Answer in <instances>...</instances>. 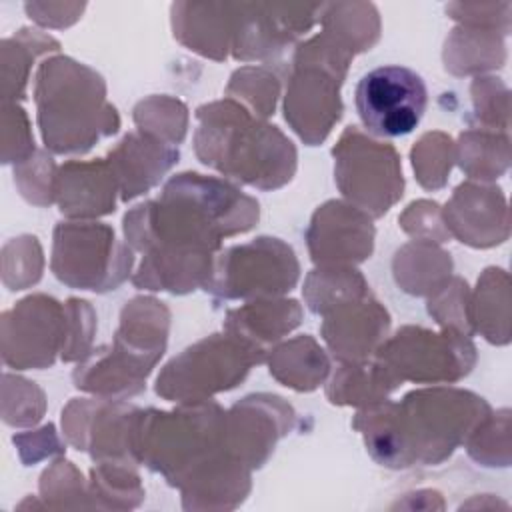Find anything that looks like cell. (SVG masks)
Here are the masks:
<instances>
[{
	"label": "cell",
	"instance_id": "6da1fadb",
	"mask_svg": "<svg viewBox=\"0 0 512 512\" xmlns=\"http://www.w3.org/2000/svg\"><path fill=\"white\" fill-rule=\"evenodd\" d=\"M258 218V200L226 178L200 172L172 176L158 198L122 218L124 240L142 254L132 284L170 294L204 290L222 240L252 230Z\"/></svg>",
	"mask_w": 512,
	"mask_h": 512
},
{
	"label": "cell",
	"instance_id": "7a4b0ae2",
	"mask_svg": "<svg viewBox=\"0 0 512 512\" xmlns=\"http://www.w3.org/2000/svg\"><path fill=\"white\" fill-rule=\"evenodd\" d=\"M490 412V404L470 390L434 386L412 390L400 402L386 398L362 406L352 426L362 434L374 462L402 470L442 464Z\"/></svg>",
	"mask_w": 512,
	"mask_h": 512
},
{
	"label": "cell",
	"instance_id": "3957f363",
	"mask_svg": "<svg viewBox=\"0 0 512 512\" xmlns=\"http://www.w3.org/2000/svg\"><path fill=\"white\" fill-rule=\"evenodd\" d=\"M194 116L196 158L226 180L268 192L294 178L298 152L278 126L230 98L202 104Z\"/></svg>",
	"mask_w": 512,
	"mask_h": 512
},
{
	"label": "cell",
	"instance_id": "277c9868",
	"mask_svg": "<svg viewBox=\"0 0 512 512\" xmlns=\"http://www.w3.org/2000/svg\"><path fill=\"white\" fill-rule=\"evenodd\" d=\"M34 102L44 146L52 154H86L120 130L104 78L70 56H52L38 66Z\"/></svg>",
	"mask_w": 512,
	"mask_h": 512
},
{
	"label": "cell",
	"instance_id": "5b68a950",
	"mask_svg": "<svg viewBox=\"0 0 512 512\" xmlns=\"http://www.w3.org/2000/svg\"><path fill=\"white\" fill-rule=\"evenodd\" d=\"M224 420L226 410L212 400L182 402L174 410H140L134 426L136 460L182 488L224 452Z\"/></svg>",
	"mask_w": 512,
	"mask_h": 512
},
{
	"label": "cell",
	"instance_id": "8992f818",
	"mask_svg": "<svg viewBox=\"0 0 512 512\" xmlns=\"http://www.w3.org/2000/svg\"><path fill=\"white\" fill-rule=\"evenodd\" d=\"M354 54L326 32L294 50L284 92V120L308 146L322 144L344 112L340 88Z\"/></svg>",
	"mask_w": 512,
	"mask_h": 512
},
{
	"label": "cell",
	"instance_id": "52a82bcc",
	"mask_svg": "<svg viewBox=\"0 0 512 512\" xmlns=\"http://www.w3.org/2000/svg\"><path fill=\"white\" fill-rule=\"evenodd\" d=\"M266 356L240 338L210 334L164 364L154 390L168 402H204L236 388Z\"/></svg>",
	"mask_w": 512,
	"mask_h": 512
},
{
	"label": "cell",
	"instance_id": "ba28073f",
	"mask_svg": "<svg viewBox=\"0 0 512 512\" xmlns=\"http://www.w3.org/2000/svg\"><path fill=\"white\" fill-rule=\"evenodd\" d=\"M134 266V250L108 224L60 222L52 234V274L68 288L106 294L120 288Z\"/></svg>",
	"mask_w": 512,
	"mask_h": 512
},
{
	"label": "cell",
	"instance_id": "9c48e42d",
	"mask_svg": "<svg viewBox=\"0 0 512 512\" xmlns=\"http://www.w3.org/2000/svg\"><path fill=\"white\" fill-rule=\"evenodd\" d=\"M300 262L294 248L274 236H258L220 250L206 292L218 300L280 298L296 288Z\"/></svg>",
	"mask_w": 512,
	"mask_h": 512
},
{
	"label": "cell",
	"instance_id": "30bf717a",
	"mask_svg": "<svg viewBox=\"0 0 512 512\" xmlns=\"http://www.w3.org/2000/svg\"><path fill=\"white\" fill-rule=\"evenodd\" d=\"M334 180L344 200L370 218H382L404 194L400 154L356 126H348L336 146Z\"/></svg>",
	"mask_w": 512,
	"mask_h": 512
},
{
	"label": "cell",
	"instance_id": "8fae6325",
	"mask_svg": "<svg viewBox=\"0 0 512 512\" xmlns=\"http://www.w3.org/2000/svg\"><path fill=\"white\" fill-rule=\"evenodd\" d=\"M374 358L400 384H454L472 372L478 352L472 338L456 330L402 326L380 344Z\"/></svg>",
	"mask_w": 512,
	"mask_h": 512
},
{
	"label": "cell",
	"instance_id": "7c38bea8",
	"mask_svg": "<svg viewBox=\"0 0 512 512\" xmlns=\"http://www.w3.org/2000/svg\"><path fill=\"white\" fill-rule=\"evenodd\" d=\"M428 104V90L418 72L400 64H386L366 72L354 90V106L368 134L400 138L420 124Z\"/></svg>",
	"mask_w": 512,
	"mask_h": 512
},
{
	"label": "cell",
	"instance_id": "4fadbf2b",
	"mask_svg": "<svg viewBox=\"0 0 512 512\" xmlns=\"http://www.w3.org/2000/svg\"><path fill=\"white\" fill-rule=\"evenodd\" d=\"M140 408L112 398H72L62 410V432L70 446L94 462H132L134 426Z\"/></svg>",
	"mask_w": 512,
	"mask_h": 512
},
{
	"label": "cell",
	"instance_id": "5bb4252c",
	"mask_svg": "<svg viewBox=\"0 0 512 512\" xmlns=\"http://www.w3.org/2000/svg\"><path fill=\"white\" fill-rule=\"evenodd\" d=\"M322 4L234 2L230 54L240 62L268 60L286 50L320 22Z\"/></svg>",
	"mask_w": 512,
	"mask_h": 512
},
{
	"label": "cell",
	"instance_id": "9a60e30c",
	"mask_svg": "<svg viewBox=\"0 0 512 512\" xmlns=\"http://www.w3.org/2000/svg\"><path fill=\"white\" fill-rule=\"evenodd\" d=\"M64 340V304L32 294L2 314V360L16 370L50 368Z\"/></svg>",
	"mask_w": 512,
	"mask_h": 512
},
{
	"label": "cell",
	"instance_id": "2e32d148",
	"mask_svg": "<svg viewBox=\"0 0 512 512\" xmlns=\"http://www.w3.org/2000/svg\"><path fill=\"white\" fill-rule=\"evenodd\" d=\"M296 422L294 408L276 394H248L226 410L224 452L250 470L262 468Z\"/></svg>",
	"mask_w": 512,
	"mask_h": 512
},
{
	"label": "cell",
	"instance_id": "e0dca14e",
	"mask_svg": "<svg viewBox=\"0 0 512 512\" xmlns=\"http://www.w3.org/2000/svg\"><path fill=\"white\" fill-rule=\"evenodd\" d=\"M372 218L346 200H328L316 208L306 244L316 266H354L374 252Z\"/></svg>",
	"mask_w": 512,
	"mask_h": 512
},
{
	"label": "cell",
	"instance_id": "ac0fdd59",
	"mask_svg": "<svg viewBox=\"0 0 512 512\" xmlns=\"http://www.w3.org/2000/svg\"><path fill=\"white\" fill-rule=\"evenodd\" d=\"M442 220L450 236L472 248H492L510 236L508 202L500 186L486 182H462L442 208Z\"/></svg>",
	"mask_w": 512,
	"mask_h": 512
},
{
	"label": "cell",
	"instance_id": "d6986e66",
	"mask_svg": "<svg viewBox=\"0 0 512 512\" xmlns=\"http://www.w3.org/2000/svg\"><path fill=\"white\" fill-rule=\"evenodd\" d=\"M390 314L372 296L344 302L324 316L320 334L340 364L370 360L388 338Z\"/></svg>",
	"mask_w": 512,
	"mask_h": 512
},
{
	"label": "cell",
	"instance_id": "ffe728a7",
	"mask_svg": "<svg viewBox=\"0 0 512 512\" xmlns=\"http://www.w3.org/2000/svg\"><path fill=\"white\" fill-rule=\"evenodd\" d=\"M118 184L106 162L68 160L58 166L54 176V202L62 216L70 220H90L108 216L116 210Z\"/></svg>",
	"mask_w": 512,
	"mask_h": 512
},
{
	"label": "cell",
	"instance_id": "44dd1931",
	"mask_svg": "<svg viewBox=\"0 0 512 512\" xmlns=\"http://www.w3.org/2000/svg\"><path fill=\"white\" fill-rule=\"evenodd\" d=\"M178 160V146H170L140 130L128 132L106 156L122 202L150 192Z\"/></svg>",
	"mask_w": 512,
	"mask_h": 512
},
{
	"label": "cell",
	"instance_id": "7402d4cb",
	"mask_svg": "<svg viewBox=\"0 0 512 512\" xmlns=\"http://www.w3.org/2000/svg\"><path fill=\"white\" fill-rule=\"evenodd\" d=\"M174 38L188 50L222 62L234 34V2H174L170 8Z\"/></svg>",
	"mask_w": 512,
	"mask_h": 512
},
{
	"label": "cell",
	"instance_id": "603a6c76",
	"mask_svg": "<svg viewBox=\"0 0 512 512\" xmlns=\"http://www.w3.org/2000/svg\"><path fill=\"white\" fill-rule=\"evenodd\" d=\"M168 330L170 310L166 304L152 296H136L124 304L112 344L152 372L166 352Z\"/></svg>",
	"mask_w": 512,
	"mask_h": 512
},
{
	"label": "cell",
	"instance_id": "cb8c5ba5",
	"mask_svg": "<svg viewBox=\"0 0 512 512\" xmlns=\"http://www.w3.org/2000/svg\"><path fill=\"white\" fill-rule=\"evenodd\" d=\"M302 306L294 298H262L226 312L224 332L268 356L270 346L298 328Z\"/></svg>",
	"mask_w": 512,
	"mask_h": 512
},
{
	"label": "cell",
	"instance_id": "d4e9b609",
	"mask_svg": "<svg viewBox=\"0 0 512 512\" xmlns=\"http://www.w3.org/2000/svg\"><path fill=\"white\" fill-rule=\"evenodd\" d=\"M252 470L220 452L206 466H202L182 488L184 510H232L240 506L250 488Z\"/></svg>",
	"mask_w": 512,
	"mask_h": 512
},
{
	"label": "cell",
	"instance_id": "484cf974",
	"mask_svg": "<svg viewBox=\"0 0 512 512\" xmlns=\"http://www.w3.org/2000/svg\"><path fill=\"white\" fill-rule=\"evenodd\" d=\"M266 364L270 376L296 392L316 390L330 374V360L310 334L296 336L272 348Z\"/></svg>",
	"mask_w": 512,
	"mask_h": 512
},
{
	"label": "cell",
	"instance_id": "4316f807",
	"mask_svg": "<svg viewBox=\"0 0 512 512\" xmlns=\"http://www.w3.org/2000/svg\"><path fill=\"white\" fill-rule=\"evenodd\" d=\"M510 276L504 268H486L470 292V322L474 334H482L490 344L510 342Z\"/></svg>",
	"mask_w": 512,
	"mask_h": 512
},
{
	"label": "cell",
	"instance_id": "83f0119b",
	"mask_svg": "<svg viewBox=\"0 0 512 512\" xmlns=\"http://www.w3.org/2000/svg\"><path fill=\"white\" fill-rule=\"evenodd\" d=\"M400 382L396 376L374 360L342 364L326 386V398L336 406H370L386 400Z\"/></svg>",
	"mask_w": 512,
	"mask_h": 512
},
{
	"label": "cell",
	"instance_id": "f1b7e54d",
	"mask_svg": "<svg viewBox=\"0 0 512 512\" xmlns=\"http://www.w3.org/2000/svg\"><path fill=\"white\" fill-rule=\"evenodd\" d=\"M442 60L444 68L456 76L498 70L506 62L504 36L494 30L458 26L444 42Z\"/></svg>",
	"mask_w": 512,
	"mask_h": 512
},
{
	"label": "cell",
	"instance_id": "f546056e",
	"mask_svg": "<svg viewBox=\"0 0 512 512\" xmlns=\"http://www.w3.org/2000/svg\"><path fill=\"white\" fill-rule=\"evenodd\" d=\"M392 270L404 292L430 296L452 276V258L434 242L412 240L394 254Z\"/></svg>",
	"mask_w": 512,
	"mask_h": 512
},
{
	"label": "cell",
	"instance_id": "4dcf8cb0",
	"mask_svg": "<svg viewBox=\"0 0 512 512\" xmlns=\"http://www.w3.org/2000/svg\"><path fill=\"white\" fill-rule=\"evenodd\" d=\"M454 162L474 182H494L510 168V136L484 128L460 132Z\"/></svg>",
	"mask_w": 512,
	"mask_h": 512
},
{
	"label": "cell",
	"instance_id": "1f68e13d",
	"mask_svg": "<svg viewBox=\"0 0 512 512\" xmlns=\"http://www.w3.org/2000/svg\"><path fill=\"white\" fill-rule=\"evenodd\" d=\"M322 32L330 34L354 56L370 50L380 38V16L370 2H324Z\"/></svg>",
	"mask_w": 512,
	"mask_h": 512
},
{
	"label": "cell",
	"instance_id": "d6a6232c",
	"mask_svg": "<svg viewBox=\"0 0 512 512\" xmlns=\"http://www.w3.org/2000/svg\"><path fill=\"white\" fill-rule=\"evenodd\" d=\"M60 42L50 34L32 28H20L14 36L2 40V94L4 102H18L26 94L28 74L34 60L42 54L58 52Z\"/></svg>",
	"mask_w": 512,
	"mask_h": 512
},
{
	"label": "cell",
	"instance_id": "836d02e7",
	"mask_svg": "<svg viewBox=\"0 0 512 512\" xmlns=\"http://www.w3.org/2000/svg\"><path fill=\"white\" fill-rule=\"evenodd\" d=\"M302 294L314 314L326 316L344 302L368 296L370 286L354 266H316L306 276Z\"/></svg>",
	"mask_w": 512,
	"mask_h": 512
},
{
	"label": "cell",
	"instance_id": "e575fe53",
	"mask_svg": "<svg viewBox=\"0 0 512 512\" xmlns=\"http://www.w3.org/2000/svg\"><path fill=\"white\" fill-rule=\"evenodd\" d=\"M132 462H94L90 470V498L96 508H136L144 488Z\"/></svg>",
	"mask_w": 512,
	"mask_h": 512
},
{
	"label": "cell",
	"instance_id": "d590c367",
	"mask_svg": "<svg viewBox=\"0 0 512 512\" xmlns=\"http://www.w3.org/2000/svg\"><path fill=\"white\" fill-rule=\"evenodd\" d=\"M132 118L140 132L170 146H178L188 132V108L178 98L148 96L134 106Z\"/></svg>",
	"mask_w": 512,
	"mask_h": 512
},
{
	"label": "cell",
	"instance_id": "8d00e7d4",
	"mask_svg": "<svg viewBox=\"0 0 512 512\" xmlns=\"http://www.w3.org/2000/svg\"><path fill=\"white\" fill-rule=\"evenodd\" d=\"M278 96L280 80L268 66H242L234 70L226 86V98L242 104L262 120L274 114Z\"/></svg>",
	"mask_w": 512,
	"mask_h": 512
},
{
	"label": "cell",
	"instance_id": "74e56055",
	"mask_svg": "<svg viewBox=\"0 0 512 512\" xmlns=\"http://www.w3.org/2000/svg\"><path fill=\"white\" fill-rule=\"evenodd\" d=\"M416 180L424 190L446 186L454 166V142L444 132H426L410 150Z\"/></svg>",
	"mask_w": 512,
	"mask_h": 512
},
{
	"label": "cell",
	"instance_id": "f35d334b",
	"mask_svg": "<svg viewBox=\"0 0 512 512\" xmlns=\"http://www.w3.org/2000/svg\"><path fill=\"white\" fill-rule=\"evenodd\" d=\"M466 450L482 466H510V410L500 408L474 430L466 440Z\"/></svg>",
	"mask_w": 512,
	"mask_h": 512
},
{
	"label": "cell",
	"instance_id": "ab89813d",
	"mask_svg": "<svg viewBox=\"0 0 512 512\" xmlns=\"http://www.w3.org/2000/svg\"><path fill=\"white\" fill-rule=\"evenodd\" d=\"M428 314L446 330H456L466 336H474L470 322V290L466 280L450 276L428 296Z\"/></svg>",
	"mask_w": 512,
	"mask_h": 512
},
{
	"label": "cell",
	"instance_id": "60d3db41",
	"mask_svg": "<svg viewBox=\"0 0 512 512\" xmlns=\"http://www.w3.org/2000/svg\"><path fill=\"white\" fill-rule=\"evenodd\" d=\"M40 494L50 508H90L92 498L80 470L66 460L54 462L40 476Z\"/></svg>",
	"mask_w": 512,
	"mask_h": 512
},
{
	"label": "cell",
	"instance_id": "b9f144b4",
	"mask_svg": "<svg viewBox=\"0 0 512 512\" xmlns=\"http://www.w3.org/2000/svg\"><path fill=\"white\" fill-rule=\"evenodd\" d=\"M474 118L478 128L508 132L510 128V90L494 76H476L470 86Z\"/></svg>",
	"mask_w": 512,
	"mask_h": 512
},
{
	"label": "cell",
	"instance_id": "7bdbcfd3",
	"mask_svg": "<svg viewBox=\"0 0 512 512\" xmlns=\"http://www.w3.org/2000/svg\"><path fill=\"white\" fill-rule=\"evenodd\" d=\"M96 332V312L88 300L68 298L64 302V340L60 358L64 362H80L92 352Z\"/></svg>",
	"mask_w": 512,
	"mask_h": 512
},
{
	"label": "cell",
	"instance_id": "ee69618b",
	"mask_svg": "<svg viewBox=\"0 0 512 512\" xmlns=\"http://www.w3.org/2000/svg\"><path fill=\"white\" fill-rule=\"evenodd\" d=\"M58 166L46 152H36L30 160L14 168V182L20 194L36 206L54 202V176Z\"/></svg>",
	"mask_w": 512,
	"mask_h": 512
},
{
	"label": "cell",
	"instance_id": "f6af8a7d",
	"mask_svg": "<svg viewBox=\"0 0 512 512\" xmlns=\"http://www.w3.org/2000/svg\"><path fill=\"white\" fill-rule=\"evenodd\" d=\"M510 2H452L446 4V14L460 26L484 28L502 34H510Z\"/></svg>",
	"mask_w": 512,
	"mask_h": 512
},
{
	"label": "cell",
	"instance_id": "bcb514c9",
	"mask_svg": "<svg viewBox=\"0 0 512 512\" xmlns=\"http://www.w3.org/2000/svg\"><path fill=\"white\" fill-rule=\"evenodd\" d=\"M400 224H402V230L414 240L442 244L452 238L444 226L442 208L432 200L412 202L400 216Z\"/></svg>",
	"mask_w": 512,
	"mask_h": 512
},
{
	"label": "cell",
	"instance_id": "7dc6e473",
	"mask_svg": "<svg viewBox=\"0 0 512 512\" xmlns=\"http://www.w3.org/2000/svg\"><path fill=\"white\" fill-rule=\"evenodd\" d=\"M4 382L14 390L18 402L14 406L2 408V418L10 426H34L44 416V392L24 378H14L4 374Z\"/></svg>",
	"mask_w": 512,
	"mask_h": 512
},
{
	"label": "cell",
	"instance_id": "c3c4849f",
	"mask_svg": "<svg viewBox=\"0 0 512 512\" xmlns=\"http://www.w3.org/2000/svg\"><path fill=\"white\" fill-rule=\"evenodd\" d=\"M10 246L14 248V268L4 270V276H8L12 270H16V282L12 290H22L30 284H36L42 276V248L36 240V236H20L12 238ZM10 278V276H8Z\"/></svg>",
	"mask_w": 512,
	"mask_h": 512
},
{
	"label": "cell",
	"instance_id": "681fc988",
	"mask_svg": "<svg viewBox=\"0 0 512 512\" xmlns=\"http://www.w3.org/2000/svg\"><path fill=\"white\" fill-rule=\"evenodd\" d=\"M16 448L20 450V458L26 466L36 464L42 458L48 456H60L66 452L64 442L60 440L54 424H46L40 430L26 432V434H16L14 438Z\"/></svg>",
	"mask_w": 512,
	"mask_h": 512
},
{
	"label": "cell",
	"instance_id": "f907efd6",
	"mask_svg": "<svg viewBox=\"0 0 512 512\" xmlns=\"http://www.w3.org/2000/svg\"><path fill=\"white\" fill-rule=\"evenodd\" d=\"M86 4H68V2H26L24 10L30 20L40 26L66 28L74 24L84 12Z\"/></svg>",
	"mask_w": 512,
	"mask_h": 512
}]
</instances>
